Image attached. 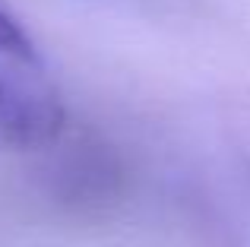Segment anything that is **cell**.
<instances>
[{
	"instance_id": "6da1fadb",
	"label": "cell",
	"mask_w": 250,
	"mask_h": 247,
	"mask_svg": "<svg viewBox=\"0 0 250 247\" xmlns=\"http://www.w3.org/2000/svg\"><path fill=\"white\" fill-rule=\"evenodd\" d=\"M63 130V102L32 38L0 10V146L42 149Z\"/></svg>"
}]
</instances>
